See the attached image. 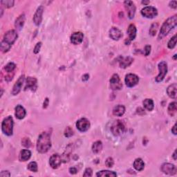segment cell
Segmentation results:
<instances>
[{
	"mask_svg": "<svg viewBox=\"0 0 177 177\" xmlns=\"http://www.w3.org/2000/svg\"><path fill=\"white\" fill-rule=\"evenodd\" d=\"M50 147H51L50 135L48 132L41 133L37 142V150L38 152L44 154L47 152Z\"/></svg>",
	"mask_w": 177,
	"mask_h": 177,
	"instance_id": "obj_1",
	"label": "cell"
},
{
	"mask_svg": "<svg viewBox=\"0 0 177 177\" xmlns=\"http://www.w3.org/2000/svg\"><path fill=\"white\" fill-rule=\"evenodd\" d=\"M17 33L15 30H10L4 36V40L1 42V50L3 53L8 52L17 38Z\"/></svg>",
	"mask_w": 177,
	"mask_h": 177,
	"instance_id": "obj_2",
	"label": "cell"
},
{
	"mask_svg": "<svg viewBox=\"0 0 177 177\" xmlns=\"http://www.w3.org/2000/svg\"><path fill=\"white\" fill-rule=\"evenodd\" d=\"M177 24V17L176 15H174L172 17H169L162 25L161 28L160 30L159 35H158V39L161 40L164 37L166 36L172 29H173L176 26Z\"/></svg>",
	"mask_w": 177,
	"mask_h": 177,
	"instance_id": "obj_3",
	"label": "cell"
},
{
	"mask_svg": "<svg viewBox=\"0 0 177 177\" xmlns=\"http://www.w3.org/2000/svg\"><path fill=\"white\" fill-rule=\"evenodd\" d=\"M13 119L11 116H8L7 118H4L2 123V130L4 134L8 136L13 135Z\"/></svg>",
	"mask_w": 177,
	"mask_h": 177,
	"instance_id": "obj_4",
	"label": "cell"
},
{
	"mask_svg": "<svg viewBox=\"0 0 177 177\" xmlns=\"http://www.w3.org/2000/svg\"><path fill=\"white\" fill-rule=\"evenodd\" d=\"M111 131L114 136H120L123 134L125 131V126L121 121H117L112 125L111 127Z\"/></svg>",
	"mask_w": 177,
	"mask_h": 177,
	"instance_id": "obj_5",
	"label": "cell"
},
{
	"mask_svg": "<svg viewBox=\"0 0 177 177\" xmlns=\"http://www.w3.org/2000/svg\"><path fill=\"white\" fill-rule=\"evenodd\" d=\"M158 70L159 73L156 78V81L157 82H162L167 73V64L165 61H162L158 64Z\"/></svg>",
	"mask_w": 177,
	"mask_h": 177,
	"instance_id": "obj_6",
	"label": "cell"
},
{
	"mask_svg": "<svg viewBox=\"0 0 177 177\" xmlns=\"http://www.w3.org/2000/svg\"><path fill=\"white\" fill-rule=\"evenodd\" d=\"M141 14L146 18H154L158 15L157 9L153 6H146L141 10Z\"/></svg>",
	"mask_w": 177,
	"mask_h": 177,
	"instance_id": "obj_7",
	"label": "cell"
},
{
	"mask_svg": "<svg viewBox=\"0 0 177 177\" xmlns=\"http://www.w3.org/2000/svg\"><path fill=\"white\" fill-rule=\"evenodd\" d=\"M110 86L113 90H119L123 87L120 77L118 74H114L110 79Z\"/></svg>",
	"mask_w": 177,
	"mask_h": 177,
	"instance_id": "obj_8",
	"label": "cell"
},
{
	"mask_svg": "<svg viewBox=\"0 0 177 177\" xmlns=\"http://www.w3.org/2000/svg\"><path fill=\"white\" fill-rule=\"evenodd\" d=\"M76 127L80 132H84L90 128V122L87 118H82L78 120L76 123Z\"/></svg>",
	"mask_w": 177,
	"mask_h": 177,
	"instance_id": "obj_9",
	"label": "cell"
},
{
	"mask_svg": "<svg viewBox=\"0 0 177 177\" xmlns=\"http://www.w3.org/2000/svg\"><path fill=\"white\" fill-rule=\"evenodd\" d=\"M126 85L128 87H133L136 85L139 82V78L136 75L133 74V73H130L125 76V79Z\"/></svg>",
	"mask_w": 177,
	"mask_h": 177,
	"instance_id": "obj_10",
	"label": "cell"
},
{
	"mask_svg": "<svg viewBox=\"0 0 177 177\" xmlns=\"http://www.w3.org/2000/svg\"><path fill=\"white\" fill-rule=\"evenodd\" d=\"M126 11L127 12V15L130 19H133L136 13V6L132 1H125L124 2Z\"/></svg>",
	"mask_w": 177,
	"mask_h": 177,
	"instance_id": "obj_11",
	"label": "cell"
},
{
	"mask_svg": "<svg viewBox=\"0 0 177 177\" xmlns=\"http://www.w3.org/2000/svg\"><path fill=\"white\" fill-rule=\"evenodd\" d=\"M161 170L163 173L168 174V175H174L177 171L175 165L168 163L162 165Z\"/></svg>",
	"mask_w": 177,
	"mask_h": 177,
	"instance_id": "obj_12",
	"label": "cell"
},
{
	"mask_svg": "<svg viewBox=\"0 0 177 177\" xmlns=\"http://www.w3.org/2000/svg\"><path fill=\"white\" fill-rule=\"evenodd\" d=\"M62 163V158L58 154H55L50 156L49 159L50 166L53 169H57L60 166Z\"/></svg>",
	"mask_w": 177,
	"mask_h": 177,
	"instance_id": "obj_13",
	"label": "cell"
},
{
	"mask_svg": "<svg viewBox=\"0 0 177 177\" xmlns=\"http://www.w3.org/2000/svg\"><path fill=\"white\" fill-rule=\"evenodd\" d=\"M44 12V6H40L37 9L35 15L33 16V22L36 26H40L42 20V15Z\"/></svg>",
	"mask_w": 177,
	"mask_h": 177,
	"instance_id": "obj_14",
	"label": "cell"
},
{
	"mask_svg": "<svg viewBox=\"0 0 177 177\" xmlns=\"http://www.w3.org/2000/svg\"><path fill=\"white\" fill-rule=\"evenodd\" d=\"M84 38V35L82 32H75L71 36V42L75 45L80 44L82 42Z\"/></svg>",
	"mask_w": 177,
	"mask_h": 177,
	"instance_id": "obj_15",
	"label": "cell"
},
{
	"mask_svg": "<svg viewBox=\"0 0 177 177\" xmlns=\"http://www.w3.org/2000/svg\"><path fill=\"white\" fill-rule=\"evenodd\" d=\"M24 75H23L19 78V79L17 80V81L15 82L14 86H13V88L12 90L13 95L14 96L17 95V94L20 93V91H21L23 83H24Z\"/></svg>",
	"mask_w": 177,
	"mask_h": 177,
	"instance_id": "obj_16",
	"label": "cell"
},
{
	"mask_svg": "<svg viewBox=\"0 0 177 177\" xmlns=\"http://www.w3.org/2000/svg\"><path fill=\"white\" fill-rule=\"evenodd\" d=\"M109 36L112 40H118L119 39H121L122 38L123 34H122V32L118 28L112 27V28L109 30Z\"/></svg>",
	"mask_w": 177,
	"mask_h": 177,
	"instance_id": "obj_17",
	"label": "cell"
},
{
	"mask_svg": "<svg viewBox=\"0 0 177 177\" xmlns=\"http://www.w3.org/2000/svg\"><path fill=\"white\" fill-rule=\"evenodd\" d=\"M37 79L35 78L28 77L26 79V84L25 87V89H29L32 91H35L37 89Z\"/></svg>",
	"mask_w": 177,
	"mask_h": 177,
	"instance_id": "obj_18",
	"label": "cell"
},
{
	"mask_svg": "<svg viewBox=\"0 0 177 177\" xmlns=\"http://www.w3.org/2000/svg\"><path fill=\"white\" fill-rule=\"evenodd\" d=\"M15 116L16 118L20 119V120H22L25 117L26 114V110L24 107H23L22 105H17V107H15Z\"/></svg>",
	"mask_w": 177,
	"mask_h": 177,
	"instance_id": "obj_19",
	"label": "cell"
},
{
	"mask_svg": "<svg viewBox=\"0 0 177 177\" xmlns=\"http://www.w3.org/2000/svg\"><path fill=\"white\" fill-rule=\"evenodd\" d=\"M176 90H177V84L176 83H174L167 87V95L169 96V98L176 99Z\"/></svg>",
	"mask_w": 177,
	"mask_h": 177,
	"instance_id": "obj_20",
	"label": "cell"
},
{
	"mask_svg": "<svg viewBox=\"0 0 177 177\" xmlns=\"http://www.w3.org/2000/svg\"><path fill=\"white\" fill-rule=\"evenodd\" d=\"M127 33L129 35V40L130 41L134 40L136 36V28L135 25L130 24L129 26V28L127 29Z\"/></svg>",
	"mask_w": 177,
	"mask_h": 177,
	"instance_id": "obj_21",
	"label": "cell"
},
{
	"mask_svg": "<svg viewBox=\"0 0 177 177\" xmlns=\"http://www.w3.org/2000/svg\"><path fill=\"white\" fill-rule=\"evenodd\" d=\"M31 156V152L29 149H22L20 154V160L21 161H26Z\"/></svg>",
	"mask_w": 177,
	"mask_h": 177,
	"instance_id": "obj_22",
	"label": "cell"
},
{
	"mask_svg": "<svg viewBox=\"0 0 177 177\" xmlns=\"http://www.w3.org/2000/svg\"><path fill=\"white\" fill-rule=\"evenodd\" d=\"M125 107L123 105H118L115 107L113 109V114L116 116H122L125 114Z\"/></svg>",
	"mask_w": 177,
	"mask_h": 177,
	"instance_id": "obj_23",
	"label": "cell"
},
{
	"mask_svg": "<svg viewBox=\"0 0 177 177\" xmlns=\"http://www.w3.org/2000/svg\"><path fill=\"white\" fill-rule=\"evenodd\" d=\"M134 61V59L131 57H127L125 58L122 59L120 62V66L121 68L125 69L128 67L129 66H130L132 63Z\"/></svg>",
	"mask_w": 177,
	"mask_h": 177,
	"instance_id": "obj_24",
	"label": "cell"
},
{
	"mask_svg": "<svg viewBox=\"0 0 177 177\" xmlns=\"http://www.w3.org/2000/svg\"><path fill=\"white\" fill-rule=\"evenodd\" d=\"M25 22V15L24 14L21 15L19 17H17V19L15 20V28L20 30L22 29L23 26H24Z\"/></svg>",
	"mask_w": 177,
	"mask_h": 177,
	"instance_id": "obj_25",
	"label": "cell"
},
{
	"mask_svg": "<svg viewBox=\"0 0 177 177\" xmlns=\"http://www.w3.org/2000/svg\"><path fill=\"white\" fill-rule=\"evenodd\" d=\"M134 167L137 171H142L145 167V163L141 158H136L134 162Z\"/></svg>",
	"mask_w": 177,
	"mask_h": 177,
	"instance_id": "obj_26",
	"label": "cell"
},
{
	"mask_svg": "<svg viewBox=\"0 0 177 177\" xmlns=\"http://www.w3.org/2000/svg\"><path fill=\"white\" fill-rule=\"evenodd\" d=\"M97 176H108V177H114L116 176L117 174L116 172L109 171V170H102V171L98 172L96 174Z\"/></svg>",
	"mask_w": 177,
	"mask_h": 177,
	"instance_id": "obj_27",
	"label": "cell"
},
{
	"mask_svg": "<svg viewBox=\"0 0 177 177\" xmlns=\"http://www.w3.org/2000/svg\"><path fill=\"white\" fill-rule=\"evenodd\" d=\"M142 104H143L144 107L148 111H152L154 108V104L153 100L151 99H149V98L144 100Z\"/></svg>",
	"mask_w": 177,
	"mask_h": 177,
	"instance_id": "obj_28",
	"label": "cell"
},
{
	"mask_svg": "<svg viewBox=\"0 0 177 177\" xmlns=\"http://www.w3.org/2000/svg\"><path fill=\"white\" fill-rule=\"evenodd\" d=\"M176 102H171L169 105L168 109H167V111H168V114L170 116H174V115L176 114V111H177V107H176Z\"/></svg>",
	"mask_w": 177,
	"mask_h": 177,
	"instance_id": "obj_29",
	"label": "cell"
},
{
	"mask_svg": "<svg viewBox=\"0 0 177 177\" xmlns=\"http://www.w3.org/2000/svg\"><path fill=\"white\" fill-rule=\"evenodd\" d=\"M102 142L100 141H96L95 142H93V144L92 145L93 152L98 154V153H99L101 150H102Z\"/></svg>",
	"mask_w": 177,
	"mask_h": 177,
	"instance_id": "obj_30",
	"label": "cell"
},
{
	"mask_svg": "<svg viewBox=\"0 0 177 177\" xmlns=\"http://www.w3.org/2000/svg\"><path fill=\"white\" fill-rule=\"evenodd\" d=\"M16 68V65L13 63H9L8 64H6L4 67V69L6 70V71L8 73H13V71Z\"/></svg>",
	"mask_w": 177,
	"mask_h": 177,
	"instance_id": "obj_31",
	"label": "cell"
},
{
	"mask_svg": "<svg viewBox=\"0 0 177 177\" xmlns=\"http://www.w3.org/2000/svg\"><path fill=\"white\" fill-rule=\"evenodd\" d=\"M176 35H174L171 39H170V40L168 42V44H167V47H168L169 49H172L176 47Z\"/></svg>",
	"mask_w": 177,
	"mask_h": 177,
	"instance_id": "obj_32",
	"label": "cell"
},
{
	"mask_svg": "<svg viewBox=\"0 0 177 177\" xmlns=\"http://www.w3.org/2000/svg\"><path fill=\"white\" fill-rule=\"evenodd\" d=\"M29 170L33 172H38V164H37L36 162H31L28 165V167H27Z\"/></svg>",
	"mask_w": 177,
	"mask_h": 177,
	"instance_id": "obj_33",
	"label": "cell"
},
{
	"mask_svg": "<svg viewBox=\"0 0 177 177\" xmlns=\"http://www.w3.org/2000/svg\"><path fill=\"white\" fill-rule=\"evenodd\" d=\"M1 4L6 8H9L13 7L14 5V1L13 0H6V1H1Z\"/></svg>",
	"mask_w": 177,
	"mask_h": 177,
	"instance_id": "obj_34",
	"label": "cell"
},
{
	"mask_svg": "<svg viewBox=\"0 0 177 177\" xmlns=\"http://www.w3.org/2000/svg\"><path fill=\"white\" fill-rule=\"evenodd\" d=\"M158 27V24L157 23H154L151 25L150 27V29H149V33H150L151 35L154 36L156 34V32H157V29Z\"/></svg>",
	"mask_w": 177,
	"mask_h": 177,
	"instance_id": "obj_35",
	"label": "cell"
},
{
	"mask_svg": "<svg viewBox=\"0 0 177 177\" xmlns=\"http://www.w3.org/2000/svg\"><path fill=\"white\" fill-rule=\"evenodd\" d=\"M73 135V129L70 127H67L65 130H64V136L66 138H70Z\"/></svg>",
	"mask_w": 177,
	"mask_h": 177,
	"instance_id": "obj_36",
	"label": "cell"
},
{
	"mask_svg": "<svg viewBox=\"0 0 177 177\" xmlns=\"http://www.w3.org/2000/svg\"><path fill=\"white\" fill-rule=\"evenodd\" d=\"M22 145L23 146L26 147V148H30L31 145V141H30L29 139H28V138H24L22 140Z\"/></svg>",
	"mask_w": 177,
	"mask_h": 177,
	"instance_id": "obj_37",
	"label": "cell"
},
{
	"mask_svg": "<svg viewBox=\"0 0 177 177\" xmlns=\"http://www.w3.org/2000/svg\"><path fill=\"white\" fill-rule=\"evenodd\" d=\"M114 164V159L111 157H109L107 158L106 161H105V165H107L108 167H112Z\"/></svg>",
	"mask_w": 177,
	"mask_h": 177,
	"instance_id": "obj_38",
	"label": "cell"
},
{
	"mask_svg": "<svg viewBox=\"0 0 177 177\" xmlns=\"http://www.w3.org/2000/svg\"><path fill=\"white\" fill-rule=\"evenodd\" d=\"M93 175V171L91 168H87L85 169L84 173L83 174V176H92Z\"/></svg>",
	"mask_w": 177,
	"mask_h": 177,
	"instance_id": "obj_39",
	"label": "cell"
},
{
	"mask_svg": "<svg viewBox=\"0 0 177 177\" xmlns=\"http://www.w3.org/2000/svg\"><path fill=\"white\" fill-rule=\"evenodd\" d=\"M41 47H42V42L37 43V44L35 45V48H34V50H33L34 53H35V54L38 53L40 52V50Z\"/></svg>",
	"mask_w": 177,
	"mask_h": 177,
	"instance_id": "obj_40",
	"label": "cell"
},
{
	"mask_svg": "<svg viewBox=\"0 0 177 177\" xmlns=\"http://www.w3.org/2000/svg\"><path fill=\"white\" fill-rule=\"evenodd\" d=\"M145 56H149V54L151 52V47L149 45H147L145 46Z\"/></svg>",
	"mask_w": 177,
	"mask_h": 177,
	"instance_id": "obj_41",
	"label": "cell"
},
{
	"mask_svg": "<svg viewBox=\"0 0 177 177\" xmlns=\"http://www.w3.org/2000/svg\"><path fill=\"white\" fill-rule=\"evenodd\" d=\"M169 6L172 8L176 9L177 8V2L176 1H172L169 2Z\"/></svg>",
	"mask_w": 177,
	"mask_h": 177,
	"instance_id": "obj_42",
	"label": "cell"
},
{
	"mask_svg": "<svg viewBox=\"0 0 177 177\" xmlns=\"http://www.w3.org/2000/svg\"><path fill=\"white\" fill-rule=\"evenodd\" d=\"M0 176L2 177H4V176H10L11 174L9 173V172L8 171H2L0 174Z\"/></svg>",
	"mask_w": 177,
	"mask_h": 177,
	"instance_id": "obj_43",
	"label": "cell"
},
{
	"mask_svg": "<svg viewBox=\"0 0 177 177\" xmlns=\"http://www.w3.org/2000/svg\"><path fill=\"white\" fill-rule=\"evenodd\" d=\"M77 172H78V170L76 168H75V167H71V168H69V172L71 174H75L77 173Z\"/></svg>",
	"mask_w": 177,
	"mask_h": 177,
	"instance_id": "obj_44",
	"label": "cell"
},
{
	"mask_svg": "<svg viewBox=\"0 0 177 177\" xmlns=\"http://www.w3.org/2000/svg\"><path fill=\"white\" fill-rule=\"evenodd\" d=\"M49 98H46L44 102V106H43V108H44V109H46L48 107V105H49Z\"/></svg>",
	"mask_w": 177,
	"mask_h": 177,
	"instance_id": "obj_45",
	"label": "cell"
},
{
	"mask_svg": "<svg viewBox=\"0 0 177 177\" xmlns=\"http://www.w3.org/2000/svg\"><path fill=\"white\" fill-rule=\"evenodd\" d=\"M172 132L173 133L174 135H176V124H174L173 127L172 129Z\"/></svg>",
	"mask_w": 177,
	"mask_h": 177,
	"instance_id": "obj_46",
	"label": "cell"
},
{
	"mask_svg": "<svg viewBox=\"0 0 177 177\" xmlns=\"http://www.w3.org/2000/svg\"><path fill=\"white\" fill-rule=\"evenodd\" d=\"M89 78V74H85L82 76V80L83 81H87Z\"/></svg>",
	"mask_w": 177,
	"mask_h": 177,
	"instance_id": "obj_47",
	"label": "cell"
},
{
	"mask_svg": "<svg viewBox=\"0 0 177 177\" xmlns=\"http://www.w3.org/2000/svg\"><path fill=\"white\" fill-rule=\"evenodd\" d=\"M173 158L174 160H176V150L174 151V152L173 154Z\"/></svg>",
	"mask_w": 177,
	"mask_h": 177,
	"instance_id": "obj_48",
	"label": "cell"
},
{
	"mask_svg": "<svg viewBox=\"0 0 177 177\" xmlns=\"http://www.w3.org/2000/svg\"><path fill=\"white\" fill-rule=\"evenodd\" d=\"M149 3V1H142V4H145V5H147V4H148Z\"/></svg>",
	"mask_w": 177,
	"mask_h": 177,
	"instance_id": "obj_49",
	"label": "cell"
},
{
	"mask_svg": "<svg viewBox=\"0 0 177 177\" xmlns=\"http://www.w3.org/2000/svg\"><path fill=\"white\" fill-rule=\"evenodd\" d=\"M176 55H174V60H176Z\"/></svg>",
	"mask_w": 177,
	"mask_h": 177,
	"instance_id": "obj_50",
	"label": "cell"
}]
</instances>
